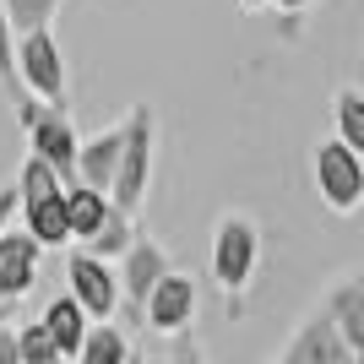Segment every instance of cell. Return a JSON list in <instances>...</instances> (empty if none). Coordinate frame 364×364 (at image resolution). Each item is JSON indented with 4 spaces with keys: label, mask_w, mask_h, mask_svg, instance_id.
<instances>
[{
    "label": "cell",
    "mask_w": 364,
    "mask_h": 364,
    "mask_svg": "<svg viewBox=\"0 0 364 364\" xmlns=\"http://www.w3.org/2000/svg\"><path fill=\"white\" fill-rule=\"evenodd\" d=\"M125 364H147V359H141V353H125Z\"/></svg>",
    "instance_id": "83f0119b"
},
{
    "label": "cell",
    "mask_w": 364,
    "mask_h": 364,
    "mask_svg": "<svg viewBox=\"0 0 364 364\" xmlns=\"http://www.w3.org/2000/svg\"><path fill=\"white\" fill-rule=\"evenodd\" d=\"M272 6H283V11H304L310 0H272Z\"/></svg>",
    "instance_id": "484cf974"
},
{
    "label": "cell",
    "mask_w": 364,
    "mask_h": 364,
    "mask_svg": "<svg viewBox=\"0 0 364 364\" xmlns=\"http://www.w3.org/2000/svg\"><path fill=\"white\" fill-rule=\"evenodd\" d=\"M0 87H6V98H11V104H22V98H28L22 76H16V33H11V16H6V0H0Z\"/></svg>",
    "instance_id": "ffe728a7"
},
{
    "label": "cell",
    "mask_w": 364,
    "mask_h": 364,
    "mask_svg": "<svg viewBox=\"0 0 364 364\" xmlns=\"http://www.w3.org/2000/svg\"><path fill=\"white\" fill-rule=\"evenodd\" d=\"M22 218H28V234L44 250H60V245H71V207H65V191L60 196H44V201H33V207H22Z\"/></svg>",
    "instance_id": "4fadbf2b"
},
{
    "label": "cell",
    "mask_w": 364,
    "mask_h": 364,
    "mask_svg": "<svg viewBox=\"0 0 364 364\" xmlns=\"http://www.w3.org/2000/svg\"><path fill=\"white\" fill-rule=\"evenodd\" d=\"M38 321L49 326V337L60 343V353H65V359H76V353H82V343H87V326H92V316H87V310H82V304L71 299V289H65L60 299H49V310H44Z\"/></svg>",
    "instance_id": "7c38bea8"
},
{
    "label": "cell",
    "mask_w": 364,
    "mask_h": 364,
    "mask_svg": "<svg viewBox=\"0 0 364 364\" xmlns=\"http://www.w3.org/2000/svg\"><path fill=\"white\" fill-rule=\"evenodd\" d=\"M326 316L337 321V332L348 337V348L364 359V283L353 277V283H337L332 299H326Z\"/></svg>",
    "instance_id": "9a60e30c"
},
{
    "label": "cell",
    "mask_w": 364,
    "mask_h": 364,
    "mask_svg": "<svg viewBox=\"0 0 364 364\" xmlns=\"http://www.w3.org/2000/svg\"><path fill=\"white\" fill-rule=\"evenodd\" d=\"M240 6H250V11H256V6H272V0H240Z\"/></svg>",
    "instance_id": "4316f807"
},
{
    "label": "cell",
    "mask_w": 364,
    "mask_h": 364,
    "mask_svg": "<svg viewBox=\"0 0 364 364\" xmlns=\"http://www.w3.org/2000/svg\"><path fill=\"white\" fill-rule=\"evenodd\" d=\"M152 147H158V114L147 104H131L125 114V147H120V168H114V191L109 201L120 213H141L147 201V185H152Z\"/></svg>",
    "instance_id": "6da1fadb"
},
{
    "label": "cell",
    "mask_w": 364,
    "mask_h": 364,
    "mask_svg": "<svg viewBox=\"0 0 364 364\" xmlns=\"http://www.w3.org/2000/svg\"><path fill=\"white\" fill-rule=\"evenodd\" d=\"M316 191L332 213H353L364 201V158L348 141H321L316 147Z\"/></svg>",
    "instance_id": "5b68a950"
},
{
    "label": "cell",
    "mask_w": 364,
    "mask_h": 364,
    "mask_svg": "<svg viewBox=\"0 0 364 364\" xmlns=\"http://www.w3.org/2000/svg\"><path fill=\"white\" fill-rule=\"evenodd\" d=\"M65 207H71V240L87 245L98 228H104V218L114 213V201H109V191H98V185H65Z\"/></svg>",
    "instance_id": "5bb4252c"
},
{
    "label": "cell",
    "mask_w": 364,
    "mask_h": 364,
    "mask_svg": "<svg viewBox=\"0 0 364 364\" xmlns=\"http://www.w3.org/2000/svg\"><path fill=\"white\" fill-rule=\"evenodd\" d=\"M337 141H348L364 158V98L359 92H337Z\"/></svg>",
    "instance_id": "7402d4cb"
},
{
    "label": "cell",
    "mask_w": 364,
    "mask_h": 364,
    "mask_svg": "<svg viewBox=\"0 0 364 364\" xmlns=\"http://www.w3.org/2000/svg\"><path fill=\"white\" fill-rule=\"evenodd\" d=\"M55 11H60V0H6V16H11V33H16V38H22V33L49 28Z\"/></svg>",
    "instance_id": "44dd1931"
},
{
    "label": "cell",
    "mask_w": 364,
    "mask_h": 364,
    "mask_svg": "<svg viewBox=\"0 0 364 364\" xmlns=\"http://www.w3.org/2000/svg\"><path fill=\"white\" fill-rule=\"evenodd\" d=\"M164 272H174V267H168V250L158 240H147V234H136V245L120 256V299H131V310H141Z\"/></svg>",
    "instance_id": "9c48e42d"
},
{
    "label": "cell",
    "mask_w": 364,
    "mask_h": 364,
    "mask_svg": "<svg viewBox=\"0 0 364 364\" xmlns=\"http://www.w3.org/2000/svg\"><path fill=\"white\" fill-rule=\"evenodd\" d=\"M22 213V196H16V185H0V234L11 228V218Z\"/></svg>",
    "instance_id": "cb8c5ba5"
},
{
    "label": "cell",
    "mask_w": 364,
    "mask_h": 364,
    "mask_svg": "<svg viewBox=\"0 0 364 364\" xmlns=\"http://www.w3.org/2000/svg\"><path fill=\"white\" fill-rule=\"evenodd\" d=\"M0 364H22V353H16V332H6V326H0Z\"/></svg>",
    "instance_id": "d4e9b609"
},
{
    "label": "cell",
    "mask_w": 364,
    "mask_h": 364,
    "mask_svg": "<svg viewBox=\"0 0 364 364\" xmlns=\"http://www.w3.org/2000/svg\"><path fill=\"white\" fill-rule=\"evenodd\" d=\"M348 359H359V353L348 348V337L337 332V321L321 310V316H310L299 332L289 337V348H283L277 364H348Z\"/></svg>",
    "instance_id": "ba28073f"
},
{
    "label": "cell",
    "mask_w": 364,
    "mask_h": 364,
    "mask_svg": "<svg viewBox=\"0 0 364 364\" xmlns=\"http://www.w3.org/2000/svg\"><path fill=\"white\" fill-rule=\"evenodd\" d=\"M191 316H196V283L185 272H164L158 289L147 294V304H141V321L164 337H180L191 332Z\"/></svg>",
    "instance_id": "52a82bcc"
},
{
    "label": "cell",
    "mask_w": 364,
    "mask_h": 364,
    "mask_svg": "<svg viewBox=\"0 0 364 364\" xmlns=\"http://www.w3.org/2000/svg\"><path fill=\"white\" fill-rule=\"evenodd\" d=\"M16 120L28 131V152H38L44 164H55V174H60L65 185H76V152H82V141H76L71 109H49V104H38V98H22V104H16Z\"/></svg>",
    "instance_id": "277c9868"
},
{
    "label": "cell",
    "mask_w": 364,
    "mask_h": 364,
    "mask_svg": "<svg viewBox=\"0 0 364 364\" xmlns=\"http://www.w3.org/2000/svg\"><path fill=\"white\" fill-rule=\"evenodd\" d=\"M348 364H364V359H348Z\"/></svg>",
    "instance_id": "f1b7e54d"
},
{
    "label": "cell",
    "mask_w": 364,
    "mask_h": 364,
    "mask_svg": "<svg viewBox=\"0 0 364 364\" xmlns=\"http://www.w3.org/2000/svg\"><path fill=\"white\" fill-rule=\"evenodd\" d=\"M256 261H261V234L245 213H228L213 234V277L218 289L228 294V316H240V299L256 277Z\"/></svg>",
    "instance_id": "7a4b0ae2"
},
{
    "label": "cell",
    "mask_w": 364,
    "mask_h": 364,
    "mask_svg": "<svg viewBox=\"0 0 364 364\" xmlns=\"http://www.w3.org/2000/svg\"><path fill=\"white\" fill-rule=\"evenodd\" d=\"M65 180L55 174V164H44L38 152H28L22 158V174H16V196H22V207H33V201H44V196H60Z\"/></svg>",
    "instance_id": "ac0fdd59"
},
{
    "label": "cell",
    "mask_w": 364,
    "mask_h": 364,
    "mask_svg": "<svg viewBox=\"0 0 364 364\" xmlns=\"http://www.w3.org/2000/svg\"><path fill=\"white\" fill-rule=\"evenodd\" d=\"M120 147H125V120L109 125V131H98L92 141H82V152H76V180H82V185H98V191H114Z\"/></svg>",
    "instance_id": "8fae6325"
},
{
    "label": "cell",
    "mask_w": 364,
    "mask_h": 364,
    "mask_svg": "<svg viewBox=\"0 0 364 364\" xmlns=\"http://www.w3.org/2000/svg\"><path fill=\"white\" fill-rule=\"evenodd\" d=\"M16 353H22V364H65L60 343L49 337L44 321H28V326H16Z\"/></svg>",
    "instance_id": "d6986e66"
},
{
    "label": "cell",
    "mask_w": 364,
    "mask_h": 364,
    "mask_svg": "<svg viewBox=\"0 0 364 364\" xmlns=\"http://www.w3.org/2000/svg\"><path fill=\"white\" fill-rule=\"evenodd\" d=\"M125 353H131V337H125L114 321H92L76 364H125Z\"/></svg>",
    "instance_id": "2e32d148"
},
{
    "label": "cell",
    "mask_w": 364,
    "mask_h": 364,
    "mask_svg": "<svg viewBox=\"0 0 364 364\" xmlns=\"http://www.w3.org/2000/svg\"><path fill=\"white\" fill-rule=\"evenodd\" d=\"M131 245H136V213H120V207H114V213L104 218V228L87 240V250H92V256H104V261H120Z\"/></svg>",
    "instance_id": "e0dca14e"
},
{
    "label": "cell",
    "mask_w": 364,
    "mask_h": 364,
    "mask_svg": "<svg viewBox=\"0 0 364 364\" xmlns=\"http://www.w3.org/2000/svg\"><path fill=\"white\" fill-rule=\"evenodd\" d=\"M65 283H71V299L82 304L92 321L114 316V304H120V277H114V267H109L104 256L76 250V256L65 261Z\"/></svg>",
    "instance_id": "8992f818"
},
{
    "label": "cell",
    "mask_w": 364,
    "mask_h": 364,
    "mask_svg": "<svg viewBox=\"0 0 364 364\" xmlns=\"http://www.w3.org/2000/svg\"><path fill=\"white\" fill-rule=\"evenodd\" d=\"M168 364H207V353H201V343L191 332L174 337V348H168Z\"/></svg>",
    "instance_id": "603a6c76"
},
{
    "label": "cell",
    "mask_w": 364,
    "mask_h": 364,
    "mask_svg": "<svg viewBox=\"0 0 364 364\" xmlns=\"http://www.w3.org/2000/svg\"><path fill=\"white\" fill-rule=\"evenodd\" d=\"M16 76H22L28 98H38V104H49V109H71L65 55H60V44H55V33H49V28L16 38Z\"/></svg>",
    "instance_id": "3957f363"
},
{
    "label": "cell",
    "mask_w": 364,
    "mask_h": 364,
    "mask_svg": "<svg viewBox=\"0 0 364 364\" xmlns=\"http://www.w3.org/2000/svg\"><path fill=\"white\" fill-rule=\"evenodd\" d=\"M38 256H44V245L33 240L28 228L0 234V299H22L38 283Z\"/></svg>",
    "instance_id": "30bf717a"
}]
</instances>
